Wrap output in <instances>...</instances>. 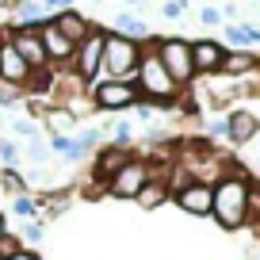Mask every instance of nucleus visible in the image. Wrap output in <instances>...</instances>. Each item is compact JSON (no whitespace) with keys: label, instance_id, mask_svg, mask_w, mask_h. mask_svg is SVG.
<instances>
[{"label":"nucleus","instance_id":"21","mask_svg":"<svg viewBox=\"0 0 260 260\" xmlns=\"http://www.w3.org/2000/svg\"><path fill=\"white\" fill-rule=\"evenodd\" d=\"M12 211H16L19 218H35L39 207H35V199H27V195H16V199H12Z\"/></svg>","mask_w":260,"mask_h":260},{"label":"nucleus","instance_id":"11","mask_svg":"<svg viewBox=\"0 0 260 260\" xmlns=\"http://www.w3.org/2000/svg\"><path fill=\"white\" fill-rule=\"evenodd\" d=\"M50 27H54L57 35H65V39L73 42V46H81V42L88 39V31H92V27H88V19H84L77 8H65V12H57V16L50 19Z\"/></svg>","mask_w":260,"mask_h":260},{"label":"nucleus","instance_id":"18","mask_svg":"<svg viewBox=\"0 0 260 260\" xmlns=\"http://www.w3.org/2000/svg\"><path fill=\"white\" fill-rule=\"evenodd\" d=\"M115 23V35H122V39H130V42H149V27H146V19H138V16H130V12H119V16L111 19Z\"/></svg>","mask_w":260,"mask_h":260},{"label":"nucleus","instance_id":"28","mask_svg":"<svg viewBox=\"0 0 260 260\" xmlns=\"http://www.w3.org/2000/svg\"><path fill=\"white\" fill-rule=\"evenodd\" d=\"M203 23H222V16H218V8H203Z\"/></svg>","mask_w":260,"mask_h":260},{"label":"nucleus","instance_id":"24","mask_svg":"<svg viewBox=\"0 0 260 260\" xmlns=\"http://www.w3.org/2000/svg\"><path fill=\"white\" fill-rule=\"evenodd\" d=\"M130 142V122H115V146H126Z\"/></svg>","mask_w":260,"mask_h":260},{"label":"nucleus","instance_id":"26","mask_svg":"<svg viewBox=\"0 0 260 260\" xmlns=\"http://www.w3.org/2000/svg\"><path fill=\"white\" fill-rule=\"evenodd\" d=\"M0 107H16V92H12V84H0Z\"/></svg>","mask_w":260,"mask_h":260},{"label":"nucleus","instance_id":"25","mask_svg":"<svg viewBox=\"0 0 260 260\" xmlns=\"http://www.w3.org/2000/svg\"><path fill=\"white\" fill-rule=\"evenodd\" d=\"M23 237H27V241H42V222H27Z\"/></svg>","mask_w":260,"mask_h":260},{"label":"nucleus","instance_id":"16","mask_svg":"<svg viewBox=\"0 0 260 260\" xmlns=\"http://www.w3.org/2000/svg\"><path fill=\"white\" fill-rule=\"evenodd\" d=\"M126 161H130V153H126L122 146H104V149H100V157H96V180L115 176Z\"/></svg>","mask_w":260,"mask_h":260},{"label":"nucleus","instance_id":"15","mask_svg":"<svg viewBox=\"0 0 260 260\" xmlns=\"http://www.w3.org/2000/svg\"><path fill=\"white\" fill-rule=\"evenodd\" d=\"M42 50H46V61H73V54H77V46L69 39H65V35H57L54 27H42Z\"/></svg>","mask_w":260,"mask_h":260},{"label":"nucleus","instance_id":"17","mask_svg":"<svg viewBox=\"0 0 260 260\" xmlns=\"http://www.w3.org/2000/svg\"><path fill=\"white\" fill-rule=\"evenodd\" d=\"M50 19H54V16L42 8L39 0H19V4H16V27H46Z\"/></svg>","mask_w":260,"mask_h":260},{"label":"nucleus","instance_id":"27","mask_svg":"<svg viewBox=\"0 0 260 260\" xmlns=\"http://www.w3.org/2000/svg\"><path fill=\"white\" fill-rule=\"evenodd\" d=\"M165 19H180V12H184V4H176V0H169V4H161Z\"/></svg>","mask_w":260,"mask_h":260},{"label":"nucleus","instance_id":"20","mask_svg":"<svg viewBox=\"0 0 260 260\" xmlns=\"http://www.w3.org/2000/svg\"><path fill=\"white\" fill-rule=\"evenodd\" d=\"M0 184H4V191H8V195H23L27 191V180L19 176L16 169H4V172H0Z\"/></svg>","mask_w":260,"mask_h":260},{"label":"nucleus","instance_id":"10","mask_svg":"<svg viewBox=\"0 0 260 260\" xmlns=\"http://www.w3.org/2000/svg\"><path fill=\"white\" fill-rule=\"evenodd\" d=\"M176 203L184 207L187 214H211L214 191H211V184H199V180H191L187 187H180V191H176Z\"/></svg>","mask_w":260,"mask_h":260},{"label":"nucleus","instance_id":"1","mask_svg":"<svg viewBox=\"0 0 260 260\" xmlns=\"http://www.w3.org/2000/svg\"><path fill=\"white\" fill-rule=\"evenodd\" d=\"M249 176H245L241 165H226V176L211 187L214 191V203L211 214L218 218L222 230H241L249 222Z\"/></svg>","mask_w":260,"mask_h":260},{"label":"nucleus","instance_id":"2","mask_svg":"<svg viewBox=\"0 0 260 260\" xmlns=\"http://www.w3.org/2000/svg\"><path fill=\"white\" fill-rule=\"evenodd\" d=\"M138 42L122 39V35H104V54H100V73L104 81H130L138 84Z\"/></svg>","mask_w":260,"mask_h":260},{"label":"nucleus","instance_id":"6","mask_svg":"<svg viewBox=\"0 0 260 260\" xmlns=\"http://www.w3.org/2000/svg\"><path fill=\"white\" fill-rule=\"evenodd\" d=\"M92 96H96L92 100L96 111H122V107L138 104V84H130V81H100Z\"/></svg>","mask_w":260,"mask_h":260},{"label":"nucleus","instance_id":"14","mask_svg":"<svg viewBox=\"0 0 260 260\" xmlns=\"http://www.w3.org/2000/svg\"><path fill=\"white\" fill-rule=\"evenodd\" d=\"M222 57H226V50H222L214 39L191 42V65H195V73H218Z\"/></svg>","mask_w":260,"mask_h":260},{"label":"nucleus","instance_id":"9","mask_svg":"<svg viewBox=\"0 0 260 260\" xmlns=\"http://www.w3.org/2000/svg\"><path fill=\"white\" fill-rule=\"evenodd\" d=\"M27 77H31V65L12 50L8 39H0V84H12V88H23Z\"/></svg>","mask_w":260,"mask_h":260},{"label":"nucleus","instance_id":"22","mask_svg":"<svg viewBox=\"0 0 260 260\" xmlns=\"http://www.w3.org/2000/svg\"><path fill=\"white\" fill-rule=\"evenodd\" d=\"M19 249H23V245H19V237H16V234H0V260L16 256Z\"/></svg>","mask_w":260,"mask_h":260},{"label":"nucleus","instance_id":"32","mask_svg":"<svg viewBox=\"0 0 260 260\" xmlns=\"http://www.w3.org/2000/svg\"><path fill=\"white\" fill-rule=\"evenodd\" d=\"M252 260H260V249H256V252H252Z\"/></svg>","mask_w":260,"mask_h":260},{"label":"nucleus","instance_id":"19","mask_svg":"<svg viewBox=\"0 0 260 260\" xmlns=\"http://www.w3.org/2000/svg\"><path fill=\"white\" fill-rule=\"evenodd\" d=\"M252 65H256V57H252V54H245V50H230V54L222 57L218 73H230V77H245V73H252Z\"/></svg>","mask_w":260,"mask_h":260},{"label":"nucleus","instance_id":"33","mask_svg":"<svg viewBox=\"0 0 260 260\" xmlns=\"http://www.w3.org/2000/svg\"><path fill=\"white\" fill-rule=\"evenodd\" d=\"M256 172H260V157H256Z\"/></svg>","mask_w":260,"mask_h":260},{"label":"nucleus","instance_id":"13","mask_svg":"<svg viewBox=\"0 0 260 260\" xmlns=\"http://www.w3.org/2000/svg\"><path fill=\"white\" fill-rule=\"evenodd\" d=\"M260 134V119L252 111H234L226 119V138L234 142V146H245V142H252Z\"/></svg>","mask_w":260,"mask_h":260},{"label":"nucleus","instance_id":"31","mask_svg":"<svg viewBox=\"0 0 260 260\" xmlns=\"http://www.w3.org/2000/svg\"><path fill=\"white\" fill-rule=\"evenodd\" d=\"M0 234H8V222H4V214H0Z\"/></svg>","mask_w":260,"mask_h":260},{"label":"nucleus","instance_id":"7","mask_svg":"<svg viewBox=\"0 0 260 260\" xmlns=\"http://www.w3.org/2000/svg\"><path fill=\"white\" fill-rule=\"evenodd\" d=\"M100 54H104V31H96L92 27L88 31V39L77 46V54H73V77L81 84H88V81H96V73H100Z\"/></svg>","mask_w":260,"mask_h":260},{"label":"nucleus","instance_id":"4","mask_svg":"<svg viewBox=\"0 0 260 260\" xmlns=\"http://www.w3.org/2000/svg\"><path fill=\"white\" fill-rule=\"evenodd\" d=\"M138 84H142L138 96H149V100H176V84H172V77L165 73V65L157 61L153 46L138 57Z\"/></svg>","mask_w":260,"mask_h":260},{"label":"nucleus","instance_id":"12","mask_svg":"<svg viewBox=\"0 0 260 260\" xmlns=\"http://www.w3.org/2000/svg\"><path fill=\"white\" fill-rule=\"evenodd\" d=\"M169 195H172V191H169V180H165V169H153V176L146 180V187L134 195V203H138L142 211H157Z\"/></svg>","mask_w":260,"mask_h":260},{"label":"nucleus","instance_id":"5","mask_svg":"<svg viewBox=\"0 0 260 260\" xmlns=\"http://www.w3.org/2000/svg\"><path fill=\"white\" fill-rule=\"evenodd\" d=\"M149 176H153V165H149V161H138V157H130V161L122 165L111 180H107V187H111L115 199H134V195L146 187Z\"/></svg>","mask_w":260,"mask_h":260},{"label":"nucleus","instance_id":"8","mask_svg":"<svg viewBox=\"0 0 260 260\" xmlns=\"http://www.w3.org/2000/svg\"><path fill=\"white\" fill-rule=\"evenodd\" d=\"M42 27H16V31L8 35V42H12V50H16L19 57H23L31 69H46V50H42Z\"/></svg>","mask_w":260,"mask_h":260},{"label":"nucleus","instance_id":"23","mask_svg":"<svg viewBox=\"0 0 260 260\" xmlns=\"http://www.w3.org/2000/svg\"><path fill=\"white\" fill-rule=\"evenodd\" d=\"M39 4H42L46 12H50V16H57V12H65L69 4H73V0H39Z\"/></svg>","mask_w":260,"mask_h":260},{"label":"nucleus","instance_id":"3","mask_svg":"<svg viewBox=\"0 0 260 260\" xmlns=\"http://www.w3.org/2000/svg\"><path fill=\"white\" fill-rule=\"evenodd\" d=\"M153 54H157V61L165 65V73L172 77V84H187L195 77L191 42H184V39H161V42H153Z\"/></svg>","mask_w":260,"mask_h":260},{"label":"nucleus","instance_id":"29","mask_svg":"<svg viewBox=\"0 0 260 260\" xmlns=\"http://www.w3.org/2000/svg\"><path fill=\"white\" fill-rule=\"evenodd\" d=\"M8 260H39V252H31V249H19L16 256H8Z\"/></svg>","mask_w":260,"mask_h":260},{"label":"nucleus","instance_id":"30","mask_svg":"<svg viewBox=\"0 0 260 260\" xmlns=\"http://www.w3.org/2000/svg\"><path fill=\"white\" fill-rule=\"evenodd\" d=\"M126 4H130V8H142V4H146V0H126Z\"/></svg>","mask_w":260,"mask_h":260}]
</instances>
